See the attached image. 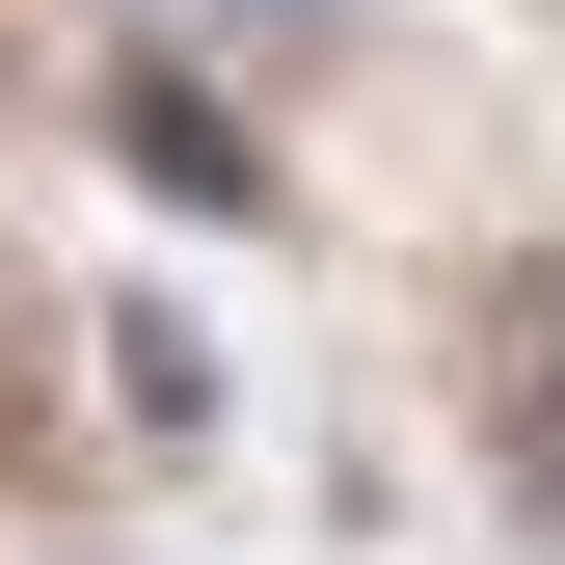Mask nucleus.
<instances>
[{"label": "nucleus", "instance_id": "1", "mask_svg": "<svg viewBox=\"0 0 565 565\" xmlns=\"http://www.w3.org/2000/svg\"><path fill=\"white\" fill-rule=\"evenodd\" d=\"M108 135H135V162H162V189H189V216H243V189H269V162H243V108H189V82H162V54H135V82H108Z\"/></svg>", "mask_w": 565, "mask_h": 565}]
</instances>
